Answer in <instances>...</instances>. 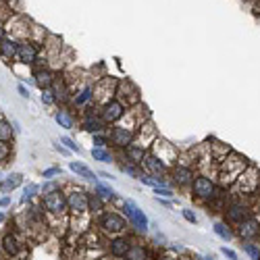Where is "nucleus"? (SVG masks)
Here are the masks:
<instances>
[{"label":"nucleus","instance_id":"f257e3e1","mask_svg":"<svg viewBox=\"0 0 260 260\" xmlns=\"http://www.w3.org/2000/svg\"><path fill=\"white\" fill-rule=\"evenodd\" d=\"M189 189H191V198H196L202 204H210L216 198L227 200V196H229V187L219 185L214 181V177H208L204 173H198V175L193 177V183Z\"/></svg>","mask_w":260,"mask_h":260},{"label":"nucleus","instance_id":"f03ea898","mask_svg":"<svg viewBox=\"0 0 260 260\" xmlns=\"http://www.w3.org/2000/svg\"><path fill=\"white\" fill-rule=\"evenodd\" d=\"M252 162L242 156L240 152H231L227 158H223L219 162V171H216V175H219V185L223 187H231L237 179L242 177V173L250 167Z\"/></svg>","mask_w":260,"mask_h":260},{"label":"nucleus","instance_id":"7ed1b4c3","mask_svg":"<svg viewBox=\"0 0 260 260\" xmlns=\"http://www.w3.org/2000/svg\"><path fill=\"white\" fill-rule=\"evenodd\" d=\"M254 214V204L244 196H231L223 208V216H225V223L237 227L240 223H244L246 219H250V216Z\"/></svg>","mask_w":260,"mask_h":260},{"label":"nucleus","instance_id":"20e7f679","mask_svg":"<svg viewBox=\"0 0 260 260\" xmlns=\"http://www.w3.org/2000/svg\"><path fill=\"white\" fill-rule=\"evenodd\" d=\"M96 229H98L104 237L125 235V231H127V219L123 216V212L104 210L102 214L96 216Z\"/></svg>","mask_w":260,"mask_h":260},{"label":"nucleus","instance_id":"39448f33","mask_svg":"<svg viewBox=\"0 0 260 260\" xmlns=\"http://www.w3.org/2000/svg\"><path fill=\"white\" fill-rule=\"evenodd\" d=\"M40 206L44 208L46 216H50V219H64V216H69L67 193L62 189H56L52 193H44L40 200Z\"/></svg>","mask_w":260,"mask_h":260},{"label":"nucleus","instance_id":"423d86ee","mask_svg":"<svg viewBox=\"0 0 260 260\" xmlns=\"http://www.w3.org/2000/svg\"><path fill=\"white\" fill-rule=\"evenodd\" d=\"M121 210H123V216L127 219V223L132 225V229L136 233H140V235L148 233L150 221H148V216L144 214V210L134 200H121Z\"/></svg>","mask_w":260,"mask_h":260},{"label":"nucleus","instance_id":"0eeeda50","mask_svg":"<svg viewBox=\"0 0 260 260\" xmlns=\"http://www.w3.org/2000/svg\"><path fill=\"white\" fill-rule=\"evenodd\" d=\"M67 193V208H69V216H90V193L77 187V189H69Z\"/></svg>","mask_w":260,"mask_h":260},{"label":"nucleus","instance_id":"6e6552de","mask_svg":"<svg viewBox=\"0 0 260 260\" xmlns=\"http://www.w3.org/2000/svg\"><path fill=\"white\" fill-rule=\"evenodd\" d=\"M134 244V237L132 235H115V237H106L104 242V254L111 256L113 260H123L129 252V248H132Z\"/></svg>","mask_w":260,"mask_h":260},{"label":"nucleus","instance_id":"1a4fd4ad","mask_svg":"<svg viewBox=\"0 0 260 260\" xmlns=\"http://www.w3.org/2000/svg\"><path fill=\"white\" fill-rule=\"evenodd\" d=\"M106 136H108V146L115 150H121V152L136 142V132L129 127H123V125H113L106 132Z\"/></svg>","mask_w":260,"mask_h":260},{"label":"nucleus","instance_id":"9d476101","mask_svg":"<svg viewBox=\"0 0 260 260\" xmlns=\"http://www.w3.org/2000/svg\"><path fill=\"white\" fill-rule=\"evenodd\" d=\"M83 132H88V134H104L108 132V125L104 123L102 115H100V108L96 104L88 106L85 108V113H83V119H81V125H79Z\"/></svg>","mask_w":260,"mask_h":260},{"label":"nucleus","instance_id":"9b49d317","mask_svg":"<svg viewBox=\"0 0 260 260\" xmlns=\"http://www.w3.org/2000/svg\"><path fill=\"white\" fill-rule=\"evenodd\" d=\"M127 111H129V106L125 102H121L119 98H113L100 106V115H102L106 125H119V121L125 119Z\"/></svg>","mask_w":260,"mask_h":260},{"label":"nucleus","instance_id":"f8f14e48","mask_svg":"<svg viewBox=\"0 0 260 260\" xmlns=\"http://www.w3.org/2000/svg\"><path fill=\"white\" fill-rule=\"evenodd\" d=\"M169 175H171V179H173V185H177L179 189H185V187H191L193 177H196L198 173L193 171V167H189V165H181V162H177V165H173V167H171Z\"/></svg>","mask_w":260,"mask_h":260},{"label":"nucleus","instance_id":"ddd939ff","mask_svg":"<svg viewBox=\"0 0 260 260\" xmlns=\"http://www.w3.org/2000/svg\"><path fill=\"white\" fill-rule=\"evenodd\" d=\"M40 50H42V46L36 44L34 40H21L19 42V50H17V60L21 64L31 67V64H36L40 60Z\"/></svg>","mask_w":260,"mask_h":260},{"label":"nucleus","instance_id":"4468645a","mask_svg":"<svg viewBox=\"0 0 260 260\" xmlns=\"http://www.w3.org/2000/svg\"><path fill=\"white\" fill-rule=\"evenodd\" d=\"M235 233L242 242H256L260 237V219L256 214H252L250 219H246L244 223H240L235 227Z\"/></svg>","mask_w":260,"mask_h":260},{"label":"nucleus","instance_id":"2eb2a0df","mask_svg":"<svg viewBox=\"0 0 260 260\" xmlns=\"http://www.w3.org/2000/svg\"><path fill=\"white\" fill-rule=\"evenodd\" d=\"M0 250H3V254L11 260H15L21 252H23V242L19 240L17 231H7L3 237H0Z\"/></svg>","mask_w":260,"mask_h":260},{"label":"nucleus","instance_id":"dca6fc26","mask_svg":"<svg viewBox=\"0 0 260 260\" xmlns=\"http://www.w3.org/2000/svg\"><path fill=\"white\" fill-rule=\"evenodd\" d=\"M117 98L132 108L134 104H140V90L134 85V81L119 79V83H117Z\"/></svg>","mask_w":260,"mask_h":260},{"label":"nucleus","instance_id":"f3484780","mask_svg":"<svg viewBox=\"0 0 260 260\" xmlns=\"http://www.w3.org/2000/svg\"><path fill=\"white\" fill-rule=\"evenodd\" d=\"M142 169L148 173V175H160V177H167V173L171 171V167H169L165 160H160L156 154L150 152V150H148V154L144 156Z\"/></svg>","mask_w":260,"mask_h":260},{"label":"nucleus","instance_id":"a211bd4d","mask_svg":"<svg viewBox=\"0 0 260 260\" xmlns=\"http://www.w3.org/2000/svg\"><path fill=\"white\" fill-rule=\"evenodd\" d=\"M56 77H58V75H56L50 67H46V64H44V67H38V69L34 71V83L38 85L42 92L50 90L52 85H54V81H56Z\"/></svg>","mask_w":260,"mask_h":260},{"label":"nucleus","instance_id":"6ab92c4d","mask_svg":"<svg viewBox=\"0 0 260 260\" xmlns=\"http://www.w3.org/2000/svg\"><path fill=\"white\" fill-rule=\"evenodd\" d=\"M71 102H73V106H77V108H88V106H92V104H94V83H85V85H81L77 92H73Z\"/></svg>","mask_w":260,"mask_h":260},{"label":"nucleus","instance_id":"aec40b11","mask_svg":"<svg viewBox=\"0 0 260 260\" xmlns=\"http://www.w3.org/2000/svg\"><path fill=\"white\" fill-rule=\"evenodd\" d=\"M17 50H19V42L15 38H5L3 42H0V56H3L5 62H15L17 60Z\"/></svg>","mask_w":260,"mask_h":260},{"label":"nucleus","instance_id":"412c9836","mask_svg":"<svg viewBox=\"0 0 260 260\" xmlns=\"http://www.w3.org/2000/svg\"><path fill=\"white\" fill-rule=\"evenodd\" d=\"M54 121H56L62 129H75V125H77V119H75V115L71 113L69 106H58V111L54 113Z\"/></svg>","mask_w":260,"mask_h":260},{"label":"nucleus","instance_id":"4be33fe9","mask_svg":"<svg viewBox=\"0 0 260 260\" xmlns=\"http://www.w3.org/2000/svg\"><path fill=\"white\" fill-rule=\"evenodd\" d=\"M148 154V150L144 148V146H140V144H132L129 148H125L123 150V158L127 160V162H132V165H140L142 167V162H144V156Z\"/></svg>","mask_w":260,"mask_h":260},{"label":"nucleus","instance_id":"5701e85b","mask_svg":"<svg viewBox=\"0 0 260 260\" xmlns=\"http://www.w3.org/2000/svg\"><path fill=\"white\" fill-rule=\"evenodd\" d=\"M212 231H214V235H216V237H221L223 242H233L235 237H237L235 227H233V225H229V223H225V221H216V223L212 225Z\"/></svg>","mask_w":260,"mask_h":260},{"label":"nucleus","instance_id":"b1692460","mask_svg":"<svg viewBox=\"0 0 260 260\" xmlns=\"http://www.w3.org/2000/svg\"><path fill=\"white\" fill-rule=\"evenodd\" d=\"M123 260H150V248L146 244L134 240L132 248H129V252H127V256Z\"/></svg>","mask_w":260,"mask_h":260},{"label":"nucleus","instance_id":"393cba45","mask_svg":"<svg viewBox=\"0 0 260 260\" xmlns=\"http://www.w3.org/2000/svg\"><path fill=\"white\" fill-rule=\"evenodd\" d=\"M69 171L71 173H75V175L77 177H81V179H88V181H98V175H96V173L90 169V167H85L83 162H75V160H71L69 162Z\"/></svg>","mask_w":260,"mask_h":260},{"label":"nucleus","instance_id":"a878e982","mask_svg":"<svg viewBox=\"0 0 260 260\" xmlns=\"http://www.w3.org/2000/svg\"><path fill=\"white\" fill-rule=\"evenodd\" d=\"M21 183H23V175H21V173H11L9 177L0 179V191H3V193H11V191H15Z\"/></svg>","mask_w":260,"mask_h":260},{"label":"nucleus","instance_id":"bb28decb","mask_svg":"<svg viewBox=\"0 0 260 260\" xmlns=\"http://www.w3.org/2000/svg\"><path fill=\"white\" fill-rule=\"evenodd\" d=\"M94 193H98V196H100L104 202H115V200H117V191H115L111 185L102 183V181H96V183H94Z\"/></svg>","mask_w":260,"mask_h":260},{"label":"nucleus","instance_id":"cd10ccee","mask_svg":"<svg viewBox=\"0 0 260 260\" xmlns=\"http://www.w3.org/2000/svg\"><path fill=\"white\" fill-rule=\"evenodd\" d=\"M40 193V185L38 183H27L25 187H23V193H21V204H31V200Z\"/></svg>","mask_w":260,"mask_h":260},{"label":"nucleus","instance_id":"c85d7f7f","mask_svg":"<svg viewBox=\"0 0 260 260\" xmlns=\"http://www.w3.org/2000/svg\"><path fill=\"white\" fill-rule=\"evenodd\" d=\"M92 156L98 162H115V154L108 148H92Z\"/></svg>","mask_w":260,"mask_h":260},{"label":"nucleus","instance_id":"c756f323","mask_svg":"<svg viewBox=\"0 0 260 260\" xmlns=\"http://www.w3.org/2000/svg\"><path fill=\"white\" fill-rule=\"evenodd\" d=\"M106 210V202L98 196V193H90V214H102Z\"/></svg>","mask_w":260,"mask_h":260},{"label":"nucleus","instance_id":"7c9ffc66","mask_svg":"<svg viewBox=\"0 0 260 260\" xmlns=\"http://www.w3.org/2000/svg\"><path fill=\"white\" fill-rule=\"evenodd\" d=\"M13 136H15V127H11L7 119H0V142H13Z\"/></svg>","mask_w":260,"mask_h":260},{"label":"nucleus","instance_id":"2f4dec72","mask_svg":"<svg viewBox=\"0 0 260 260\" xmlns=\"http://www.w3.org/2000/svg\"><path fill=\"white\" fill-rule=\"evenodd\" d=\"M121 171L125 173V175H129V177H136V179H140V177L144 175L142 167H140V165H132V162H121Z\"/></svg>","mask_w":260,"mask_h":260},{"label":"nucleus","instance_id":"473e14b6","mask_svg":"<svg viewBox=\"0 0 260 260\" xmlns=\"http://www.w3.org/2000/svg\"><path fill=\"white\" fill-rule=\"evenodd\" d=\"M244 252L250 256V260H260V244L258 242H244Z\"/></svg>","mask_w":260,"mask_h":260},{"label":"nucleus","instance_id":"72a5a7b5","mask_svg":"<svg viewBox=\"0 0 260 260\" xmlns=\"http://www.w3.org/2000/svg\"><path fill=\"white\" fill-rule=\"evenodd\" d=\"M56 189H60V181H54V179H44V183L40 185L42 196H44V193H52Z\"/></svg>","mask_w":260,"mask_h":260},{"label":"nucleus","instance_id":"f704fd0d","mask_svg":"<svg viewBox=\"0 0 260 260\" xmlns=\"http://www.w3.org/2000/svg\"><path fill=\"white\" fill-rule=\"evenodd\" d=\"M13 154V146L11 142H0V162H7Z\"/></svg>","mask_w":260,"mask_h":260},{"label":"nucleus","instance_id":"c9c22d12","mask_svg":"<svg viewBox=\"0 0 260 260\" xmlns=\"http://www.w3.org/2000/svg\"><path fill=\"white\" fill-rule=\"evenodd\" d=\"M152 191L156 193V198H167V200H173V198H175V193H177L173 187H156Z\"/></svg>","mask_w":260,"mask_h":260},{"label":"nucleus","instance_id":"e433bc0d","mask_svg":"<svg viewBox=\"0 0 260 260\" xmlns=\"http://www.w3.org/2000/svg\"><path fill=\"white\" fill-rule=\"evenodd\" d=\"M92 142H94V148H108V136H106V132L104 134H94L92 136Z\"/></svg>","mask_w":260,"mask_h":260},{"label":"nucleus","instance_id":"4c0bfd02","mask_svg":"<svg viewBox=\"0 0 260 260\" xmlns=\"http://www.w3.org/2000/svg\"><path fill=\"white\" fill-rule=\"evenodd\" d=\"M60 144L67 148V150H71V152H81V148H79V146L75 144V140L69 138V136H62V138H60Z\"/></svg>","mask_w":260,"mask_h":260},{"label":"nucleus","instance_id":"58836bf2","mask_svg":"<svg viewBox=\"0 0 260 260\" xmlns=\"http://www.w3.org/2000/svg\"><path fill=\"white\" fill-rule=\"evenodd\" d=\"M58 175H62V169L60 167H48V169L42 171V177H44V179H54Z\"/></svg>","mask_w":260,"mask_h":260},{"label":"nucleus","instance_id":"ea45409f","mask_svg":"<svg viewBox=\"0 0 260 260\" xmlns=\"http://www.w3.org/2000/svg\"><path fill=\"white\" fill-rule=\"evenodd\" d=\"M40 100H42V104H46V106H54L56 104V98H54L52 90H44L42 96H40Z\"/></svg>","mask_w":260,"mask_h":260},{"label":"nucleus","instance_id":"a19ab883","mask_svg":"<svg viewBox=\"0 0 260 260\" xmlns=\"http://www.w3.org/2000/svg\"><path fill=\"white\" fill-rule=\"evenodd\" d=\"M181 214H183V219H185L187 223H191V225H196V223H198V216H196V212H193L191 208H183Z\"/></svg>","mask_w":260,"mask_h":260},{"label":"nucleus","instance_id":"79ce46f5","mask_svg":"<svg viewBox=\"0 0 260 260\" xmlns=\"http://www.w3.org/2000/svg\"><path fill=\"white\" fill-rule=\"evenodd\" d=\"M167 252L173 254V256H175V254H177V256H183V254H185V248H183L181 244H169V246H167Z\"/></svg>","mask_w":260,"mask_h":260},{"label":"nucleus","instance_id":"37998d69","mask_svg":"<svg viewBox=\"0 0 260 260\" xmlns=\"http://www.w3.org/2000/svg\"><path fill=\"white\" fill-rule=\"evenodd\" d=\"M221 254H223L225 258H229V260H240L237 252H235L233 248H227V246H223V248H221Z\"/></svg>","mask_w":260,"mask_h":260},{"label":"nucleus","instance_id":"c03bdc74","mask_svg":"<svg viewBox=\"0 0 260 260\" xmlns=\"http://www.w3.org/2000/svg\"><path fill=\"white\" fill-rule=\"evenodd\" d=\"M17 92L23 96V98H27V100H29V96H31V94H29V88H25L23 83H19V85H17Z\"/></svg>","mask_w":260,"mask_h":260},{"label":"nucleus","instance_id":"a18cd8bd","mask_svg":"<svg viewBox=\"0 0 260 260\" xmlns=\"http://www.w3.org/2000/svg\"><path fill=\"white\" fill-rule=\"evenodd\" d=\"M193 260H216L212 254H193Z\"/></svg>","mask_w":260,"mask_h":260},{"label":"nucleus","instance_id":"49530a36","mask_svg":"<svg viewBox=\"0 0 260 260\" xmlns=\"http://www.w3.org/2000/svg\"><path fill=\"white\" fill-rule=\"evenodd\" d=\"M7 206H11V196H3V198H0V208H7Z\"/></svg>","mask_w":260,"mask_h":260},{"label":"nucleus","instance_id":"de8ad7c7","mask_svg":"<svg viewBox=\"0 0 260 260\" xmlns=\"http://www.w3.org/2000/svg\"><path fill=\"white\" fill-rule=\"evenodd\" d=\"M158 260H179V256H173V254H160Z\"/></svg>","mask_w":260,"mask_h":260},{"label":"nucleus","instance_id":"09e8293b","mask_svg":"<svg viewBox=\"0 0 260 260\" xmlns=\"http://www.w3.org/2000/svg\"><path fill=\"white\" fill-rule=\"evenodd\" d=\"M54 150H56V152H60V154H67V148H64L60 142H58V144H54Z\"/></svg>","mask_w":260,"mask_h":260},{"label":"nucleus","instance_id":"8fccbe9b","mask_svg":"<svg viewBox=\"0 0 260 260\" xmlns=\"http://www.w3.org/2000/svg\"><path fill=\"white\" fill-rule=\"evenodd\" d=\"M5 38H7V27H5L3 21H0V42H3Z\"/></svg>","mask_w":260,"mask_h":260},{"label":"nucleus","instance_id":"3c124183","mask_svg":"<svg viewBox=\"0 0 260 260\" xmlns=\"http://www.w3.org/2000/svg\"><path fill=\"white\" fill-rule=\"evenodd\" d=\"M98 177H102V179H115L111 173H106V171H100V173H98Z\"/></svg>","mask_w":260,"mask_h":260},{"label":"nucleus","instance_id":"603ef678","mask_svg":"<svg viewBox=\"0 0 260 260\" xmlns=\"http://www.w3.org/2000/svg\"><path fill=\"white\" fill-rule=\"evenodd\" d=\"M94 260H113V258H111V256H106V254H100V256L94 258Z\"/></svg>","mask_w":260,"mask_h":260},{"label":"nucleus","instance_id":"864d4df0","mask_svg":"<svg viewBox=\"0 0 260 260\" xmlns=\"http://www.w3.org/2000/svg\"><path fill=\"white\" fill-rule=\"evenodd\" d=\"M5 221H7V216H5V212H0V225H5Z\"/></svg>","mask_w":260,"mask_h":260},{"label":"nucleus","instance_id":"5fc2aeb1","mask_svg":"<svg viewBox=\"0 0 260 260\" xmlns=\"http://www.w3.org/2000/svg\"><path fill=\"white\" fill-rule=\"evenodd\" d=\"M179 260H193V258H187V256H179Z\"/></svg>","mask_w":260,"mask_h":260},{"label":"nucleus","instance_id":"6e6d98bb","mask_svg":"<svg viewBox=\"0 0 260 260\" xmlns=\"http://www.w3.org/2000/svg\"><path fill=\"white\" fill-rule=\"evenodd\" d=\"M0 177H3V171H0Z\"/></svg>","mask_w":260,"mask_h":260}]
</instances>
